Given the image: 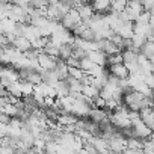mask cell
Listing matches in <instances>:
<instances>
[{
	"label": "cell",
	"mask_w": 154,
	"mask_h": 154,
	"mask_svg": "<svg viewBox=\"0 0 154 154\" xmlns=\"http://www.w3.org/2000/svg\"><path fill=\"white\" fill-rule=\"evenodd\" d=\"M15 27H17V21H14L9 17L2 18V23H0V30H2V33H15Z\"/></svg>",
	"instance_id": "cell-12"
},
{
	"label": "cell",
	"mask_w": 154,
	"mask_h": 154,
	"mask_svg": "<svg viewBox=\"0 0 154 154\" xmlns=\"http://www.w3.org/2000/svg\"><path fill=\"white\" fill-rule=\"evenodd\" d=\"M140 53H143L146 57H152V56H154V42L148 39V41L143 44V47L140 48Z\"/></svg>",
	"instance_id": "cell-21"
},
{
	"label": "cell",
	"mask_w": 154,
	"mask_h": 154,
	"mask_svg": "<svg viewBox=\"0 0 154 154\" xmlns=\"http://www.w3.org/2000/svg\"><path fill=\"white\" fill-rule=\"evenodd\" d=\"M60 23H62L66 29L74 30L77 26H80V24L83 23V18H82V15L79 14L77 8H74V9H69V11L65 14V17L60 20Z\"/></svg>",
	"instance_id": "cell-2"
},
{
	"label": "cell",
	"mask_w": 154,
	"mask_h": 154,
	"mask_svg": "<svg viewBox=\"0 0 154 154\" xmlns=\"http://www.w3.org/2000/svg\"><path fill=\"white\" fill-rule=\"evenodd\" d=\"M20 79H21L20 69H15L14 65H11V68L3 66V69H2V86L8 88L12 82H18Z\"/></svg>",
	"instance_id": "cell-3"
},
{
	"label": "cell",
	"mask_w": 154,
	"mask_h": 154,
	"mask_svg": "<svg viewBox=\"0 0 154 154\" xmlns=\"http://www.w3.org/2000/svg\"><path fill=\"white\" fill-rule=\"evenodd\" d=\"M110 5H112V0H95L92 2V6L97 12H106L110 9Z\"/></svg>",
	"instance_id": "cell-17"
},
{
	"label": "cell",
	"mask_w": 154,
	"mask_h": 154,
	"mask_svg": "<svg viewBox=\"0 0 154 154\" xmlns=\"http://www.w3.org/2000/svg\"><path fill=\"white\" fill-rule=\"evenodd\" d=\"M143 11H145V9H143V5H142L140 0H128V5H127V8H125V12L128 14V17H130L131 21H136V18H137Z\"/></svg>",
	"instance_id": "cell-6"
},
{
	"label": "cell",
	"mask_w": 154,
	"mask_h": 154,
	"mask_svg": "<svg viewBox=\"0 0 154 154\" xmlns=\"http://www.w3.org/2000/svg\"><path fill=\"white\" fill-rule=\"evenodd\" d=\"M107 62H109V65H113V63H122V62H124L122 51H116V53H113V54H109V56H107Z\"/></svg>",
	"instance_id": "cell-24"
},
{
	"label": "cell",
	"mask_w": 154,
	"mask_h": 154,
	"mask_svg": "<svg viewBox=\"0 0 154 154\" xmlns=\"http://www.w3.org/2000/svg\"><path fill=\"white\" fill-rule=\"evenodd\" d=\"M109 146H110V151H115V152H122L125 148H127V137L122 134V133H115L110 139H109Z\"/></svg>",
	"instance_id": "cell-5"
},
{
	"label": "cell",
	"mask_w": 154,
	"mask_h": 154,
	"mask_svg": "<svg viewBox=\"0 0 154 154\" xmlns=\"http://www.w3.org/2000/svg\"><path fill=\"white\" fill-rule=\"evenodd\" d=\"M151 101H152V104H154V89H152V92H151Z\"/></svg>",
	"instance_id": "cell-30"
},
{
	"label": "cell",
	"mask_w": 154,
	"mask_h": 154,
	"mask_svg": "<svg viewBox=\"0 0 154 154\" xmlns=\"http://www.w3.org/2000/svg\"><path fill=\"white\" fill-rule=\"evenodd\" d=\"M91 2H95V0H91Z\"/></svg>",
	"instance_id": "cell-31"
},
{
	"label": "cell",
	"mask_w": 154,
	"mask_h": 154,
	"mask_svg": "<svg viewBox=\"0 0 154 154\" xmlns=\"http://www.w3.org/2000/svg\"><path fill=\"white\" fill-rule=\"evenodd\" d=\"M100 91L101 89H98L97 86H94V85H91V83H88V85H85L83 86V94L89 98V100H95V98H98L100 97Z\"/></svg>",
	"instance_id": "cell-16"
},
{
	"label": "cell",
	"mask_w": 154,
	"mask_h": 154,
	"mask_svg": "<svg viewBox=\"0 0 154 154\" xmlns=\"http://www.w3.org/2000/svg\"><path fill=\"white\" fill-rule=\"evenodd\" d=\"M131 131H133V136H136L139 139H145V137L151 136L152 128L139 118V119H136V121L131 122Z\"/></svg>",
	"instance_id": "cell-4"
},
{
	"label": "cell",
	"mask_w": 154,
	"mask_h": 154,
	"mask_svg": "<svg viewBox=\"0 0 154 154\" xmlns=\"http://www.w3.org/2000/svg\"><path fill=\"white\" fill-rule=\"evenodd\" d=\"M57 60H59V56H51L45 51H41L38 56V62L42 66V69H54L57 65Z\"/></svg>",
	"instance_id": "cell-7"
},
{
	"label": "cell",
	"mask_w": 154,
	"mask_h": 154,
	"mask_svg": "<svg viewBox=\"0 0 154 154\" xmlns=\"http://www.w3.org/2000/svg\"><path fill=\"white\" fill-rule=\"evenodd\" d=\"M77 11H79V14L82 15V18L83 20H86V18H91L92 15H94V6L92 5H89V3H86V5H82V6H77Z\"/></svg>",
	"instance_id": "cell-18"
},
{
	"label": "cell",
	"mask_w": 154,
	"mask_h": 154,
	"mask_svg": "<svg viewBox=\"0 0 154 154\" xmlns=\"http://www.w3.org/2000/svg\"><path fill=\"white\" fill-rule=\"evenodd\" d=\"M74 54V45L72 44H62L60 45V51H59V57L66 60L69 56Z\"/></svg>",
	"instance_id": "cell-19"
},
{
	"label": "cell",
	"mask_w": 154,
	"mask_h": 154,
	"mask_svg": "<svg viewBox=\"0 0 154 154\" xmlns=\"http://www.w3.org/2000/svg\"><path fill=\"white\" fill-rule=\"evenodd\" d=\"M116 33H119L122 38L125 39H130L133 35H134V23L133 21H124L121 24V27L116 30Z\"/></svg>",
	"instance_id": "cell-10"
},
{
	"label": "cell",
	"mask_w": 154,
	"mask_h": 154,
	"mask_svg": "<svg viewBox=\"0 0 154 154\" xmlns=\"http://www.w3.org/2000/svg\"><path fill=\"white\" fill-rule=\"evenodd\" d=\"M12 45H14L15 48H18L20 51H23V53H26L27 50H30V48L33 47V45H32V41H30L29 38H26V36H17V38L14 39Z\"/></svg>",
	"instance_id": "cell-11"
},
{
	"label": "cell",
	"mask_w": 154,
	"mask_h": 154,
	"mask_svg": "<svg viewBox=\"0 0 154 154\" xmlns=\"http://www.w3.org/2000/svg\"><path fill=\"white\" fill-rule=\"evenodd\" d=\"M72 30H69V29H66L63 24L50 36V39L53 41V42H56L57 45H62V44H72L74 42V33H71Z\"/></svg>",
	"instance_id": "cell-1"
},
{
	"label": "cell",
	"mask_w": 154,
	"mask_h": 154,
	"mask_svg": "<svg viewBox=\"0 0 154 154\" xmlns=\"http://www.w3.org/2000/svg\"><path fill=\"white\" fill-rule=\"evenodd\" d=\"M140 2H142L145 11H151L154 8V0H140Z\"/></svg>",
	"instance_id": "cell-27"
},
{
	"label": "cell",
	"mask_w": 154,
	"mask_h": 154,
	"mask_svg": "<svg viewBox=\"0 0 154 154\" xmlns=\"http://www.w3.org/2000/svg\"><path fill=\"white\" fill-rule=\"evenodd\" d=\"M149 60H151V65H152V71H154V56H152V57H149Z\"/></svg>",
	"instance_id": "cell-29"
},
{
	"label": "cell",
	"mask_w": 154,
	"mask_h": 154,
	"mask_svg": "<svg viewBox=\"0 0 154 154\" xmlns=\"http://www.w3.org/2000/svg\"><path fill=\"white\" fill-rule=\"evenodd\" d=\"M42 51H45V53H48V54H51V56H59L60 45H57L56 42H53L51 39H48V42H47V45L44 47Z\"/></svg>",
	"instance_id": "cell-20"
},
{
	"label": "cell",
	"mask_w": 154,
	"mask_h": 154,
	"mask_svg": "<svg viewBox=\"0 0 154 154\" xmlns=\"http://www.w3.org/2000/svg\"><path fill=\"white\" fill-rule=\"evenodd\" d=\"M11 119H12V116H11V115H8V113L2 112V115H0V122H5V124H9V122H11Z\"/></svg>",
	"instance_id": "cell-28"
},
{
	"label": "cell",
	"mask_w": 154,
	"mask_h": 154,
	"mask_svg": "<svg viewBox=\"0 0 154 154\" xmlns=\"http://www.w3.org/2000/svg\"><path fill=\"white\" fill-rule=\"evenodd\" d=\"M66 63L69 66H80V57H77L75 54H72V56H69L66 59Z\"/></svg>",
	"instance_id": "cell-25"
},
{
	"label": "cell",
	"mask_w": 154,
	"mask_h": 154,
	"mask_svg": "<svg viewBox=\"0 0 154 154\" xmlns=\"http://www.w3.org/2000/svg\"><path fill=\"white\" fill-rule=\"evenodd\" d=\"M88 57L92 59L97 65H101V66H106L109 63L107 62V54L103 50H91V51H88Z\"/></svg>",
	"instance_id": "cell-8"
},
{
	"label": "cell",
	"mask_w": 154,
	"mask_h": 154,
	"mask_svg": "<svg viewBox=\"0 0 154 154\" xmlns=\"http://www.w3.org/2000/svg\"><path fill=\"white\" fill-rule=\"evenodd\" d=\"M24 36L26 38H29L32 42L35 41V39H38L39 36H42L41 35V30H39V27H36L35 24H26V32H24Z\"/></svg>",
	"instance_id": "cell-14"
},
{
	"label": "cell",
	"mask_w": 154,
	"mask_h": 154,
	"mask_svg": "<svg viewBox=\"0 0 154 154\" xmlns=\"http://www.w3.org/2000/svg\"><path fill=\"white\" fill-rule=\"evenodd\" d=\"M89 118L97 121V122H101L103 119L107 118V110L103 109V107H92L91 112H89Z\"/></svg>",
	"instance_id": "cell-15"
},
{
	"label": "cell",
	"mask_w": 154,
	"mask_h": 154,
	"mask_svg": "<svg viewBox=\"0 0 154 154\" xmlns=\"http://www.w3.org/2000/svg\"><path fill=\"white\" fill-rule=\"evenodd\" d=\"M110 74L119 77V79H125V77L130 75V71H128L127 65L122 62V63H113V65H110Z\"/></svg>",
	"instance_id": "cell-9"
},
{
	"label": "cell",
	"mask_w": 154,
	"mask_h": 154,
	"mask_svg": "<svg viewBox=\"0 0 154 154\" xmlns=\"http://www.w3.org/2000/svg\"><path fill=\"white\" fill-rule=\"evenodd\" d=\"M143 80H145V83L151 88V89H154V72H149V74H146L145 77H143Z\"/></svg>",
	"instance_id": "cell-26"
},
{
	"label": "cell",
	"mask_w": 154,
	"mask_h": 154,
	"mask_svg": "<svg viewBox=\"0 0 154 154\" xmlns=\"http://www.w3.org/2000/svg\"><path fill=\"white\" fill-rule=\"evenodd\" d=\"M95 65H97V63H95L92 59H89L88 56H85V57H82V59H80V68H82V69H85L86 72H88V71H91Z\"/></svg>",
	"instance_id": "cell-22"
},
{
	"label": "cell",
	"mask_w": 154,
	"mask_h": 154,
	"mask_svg": "<svg viewBox=\"0 0 154 154\" xmlns=\"http://www.w3.org/2000/svg\"><path fill=\"white\" fill-rule=\"evenodd\" d=\"M148 41V36L143 35V33H139V32H134V35L131 36V44H133V48L140 51V48L143 47V44Z\"/></svg>",
	"instance_id": "cell-13"
},
{
	"label": "cell",
	"mask_w": 154,
	"mask_h": 154,
	"mask_svg": "<svg viewBox=\"0 0 154 154\" xmlns=\"http://www.w3.org/2000/svg\"><path fill=\"white\" fill-rule=\"evenodd\" d=\"M0 109H2V112H5L11 116H17V113H18V106L14 104V103H8L6 106H2Z\"/></svg>",
	"instance_id": "cell-23"
}]
</instances>
